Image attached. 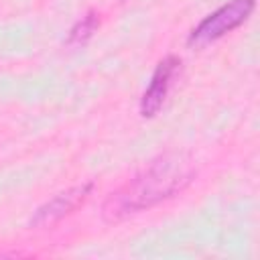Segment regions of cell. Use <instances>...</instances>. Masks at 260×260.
<instances>
[{"mask_svg":"<svg viewBox=\"0 0 260 260\" xmlns=\"http://www.w3.org/2000/svg\"><path fill=\"white\" fill-rule=\"evenodd\" d=\"M256 8V0H228L217 10L207 14L191 32L187 43L191 47H205L234 28L242 26Z\"/></svg>","mask_w":260,"mask_h":260,"instance_id":"obj_2","label":"cell"},{"mask_svg":"<svg viewBox=\"0 0 260 260\" xmlns=\"http://www.w3.org/2000/svg\"><path fill=\"white\" fill-rule=\"evenodd\" d=\"M195 177L191 158L183 152H165L150 160L134 179L110 193L102 205L106 221L114 223L132 213L148 209L162 199L183 191Z\"/></svg>","mask_w":260,"mask_h":260,"instance_id":"obj_1","label":"cell"},{"mask_svg":"<svg viewBox=\"0 0 260 260\" xmlns=\"http://www.w3.org/2000/svg\"><path fill=\"white\" fill-rule=\"evenodd\" d=\"M91 189H93V183L87 181V183H81V185H75V187H69V189L57 193L55 197H51L49 201H45L35 211V215L30 217V225H35V228H47V225L57 223L59 219H63L65 215H69L71 211H75L89 197Z\"/></svg>","mask_w":260,"mask_h":260,"instance_id":"obj_3","label":"cell"},{"mask_svg":"<svg viewBox=\"0 0 260 260\" xmlns=\"http://www.w3.org/2000/svg\"><path fill=\"white\" fill-rule=\"evenodd\" d=\"M181 67V59L175 55H167L165 59H160L150 75V81L140 98V116L142 118H152L156 116V112L162 108L169 87L173 83V77L177 75Z\"/></svg>","mask_w":260,"mask_h":260,"instance_id":"obj_4","label":"cell"},{"mask_svg":"<svg viewBox=\"0 0 260 260\" xmlns=\"http://www.w3.org/2000/svg\"><path fill=\"white\" fill-rule=\"evenodd\" d=\"M98 26H100V14L89 10L87 14H83L71 26V30H69V35L65 39V45L67 47H81V45H85L93 37V32L98 30Z\"/></svg>","mask_w":260,"mask_h":260,"instance_id":"obj_5","label":"cell"}]
</instances>
